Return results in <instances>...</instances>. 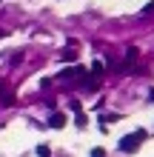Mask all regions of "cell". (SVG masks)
Masks as SVG:
<instances>
[{
	"mask_svg": "<svg viewBox=\"0 0 154 157\" xmlns=\"http://www.w3.org/2000/svg\"><path fill=\"white\" fill-rule=\"evenodd\" d=\"M140 140H146V132H134V134H126L120 140V151H137L140 149Z\"/></svg>",
	"mask_w": 154,
	"mask_h": 157,
	"instance_id": "obj_1",
	"label": "cell"
},
{
	"mask_svg": "<svg viewBox=\"0 0 154 157\" xmlns=\"http://www.w3.org/2000/svg\"><path fill=\"white\" fill-rule=\"evenodd\" d=\"M49 126L51 128H63V126H66V114H51L49 117Z\"/></svg>",
	"mask_w": 154,
	"mask_h": 157,
	"instance_id": "obj_2",
	"label": "cell"
},
{
	"mask_svg": "<svg viewBox=\"0 0 154 157\" xmlns=\"http://www.w3.org/2000/svg\"><path fill=\"white\" fill-rule=\"evenodd\" d=\"M74 75H83V69H80V66L77 69H63L60 71V80H74Z\"/></svg>",
	"mask_w": 154,
	"mask_h": 157,
	"instance_id": "obj_3",
	"label": "cell"
},
{
	"mask_svg": "<svg viewBox=\"0 0 154 157\" xmlns=\"http://www.w3.org/2000/svg\"><path fill=\"white\" fill-rule=\"evenodd\" d=\"M60 57H63V60H69V63H74V60H77V52L69 46V49H63V52H60Z\"/></svg>",
	"mask_w": 154,
	"mask_h": 157,
	"instance_id": "obj_4",
	"label": "cell"
},
{
	"mask_svg": "<svg viewBox=\"0 0 154 157\" xmlns=\"http://www.w3.org/2000/svg\"><path fill=\"white\" fill-rule=\"evenodd\" d=\"M103 69H106V66H103L100 60H94V63H92V75H94V77H100V75H103Z\"/></svg>",
	"mask_w": 154,
	"mask_h": 157,
	"instance_id": "obj_5",
	"label": "cell"
},
{
	"mask_svg": "<svg viewBox=\"0 0 154 157\" xmlns=\"http://www.w3.org/2000/svg\"><path fill=\"white\" fill-rule=\"evenodd\" d=\"M14 103V94L12 91H3V106H12Z\"/></svg>",
	"mask_w": 154,
	"mask_h": 157,
	"instance_id": "obj_6",
	"label": "cell"
},
{
	"mask_svg": "<svg viewBox=\"0 0 154 157\" xmlns=\"http://www.w3.org/2000/svg\"><path fill=\"white\" fill-rule=\"evenodd\" d=\"M49 154H51L49 146H37V157H49Z\"/></svg>",
	"mask_w": 154,
	"mask_h": 157,
	"instance_id": "obj_7",
	"label": "cell"
},
{
	"mask_svg": "<svg viewBox=\"0 0 154 157\" xmlns=\"http://www.w3.org/2000/svg\"><path fill=\"white\" fill-rule=\"evenodd\" d=\"M137 54H140V52H137V49H134V46H131V49L126 52V60H137Z\"/></svg>",
	"mask_w": 154,
	"mask_h": 157,
	"instance_id": "obj_8",
	"label": "cell"
},
{
	"mask_svg": "<svg viewBox=\"0 0 154 157\" xmlns=\"http://www.w3.org/2000/svg\"><path fill=\"white\" fill-rule=\"evenodd\" d=\"M74 123H77V128H86V114H77Z\"/></svg>",
	"mask_w": 154,
	"mask_h": 157,
	"instance_id": "obj_9",
	"label": "cell"
},
{
	"mask_svg": "<svg viewBox=\"0 0 154 157\" xmlns=\"http://www.w3.org/2000/svg\"><path fill=\"white\" fill-rule=\"evenodd\" d=\"M92 157H106V149H100V146H97V149H92Z\"/></svg>",
	"mask_w": 154,
	"mask_h": 157,
	"instance_id": "obj_10",
	"label": "cell"
},
{
	"mask_svg": "<svg viewBox=\"0 0 154 157\" xmlns=\"http://www.w3.org/2000/svg\"><path fill=\"white\" fill-rule=\"evenodd\" d=\"M143 12H154V0H151V3H148L146 9H143Z\"/></svg>",
	"mask_w": 154,
	"mask_h": 157,
	"instance_id": "obj_11",
	"label": "cell"
},
{
	"mask_svg": "<svg viewBox=\"0 0 154 157\" xmlns=\"http://www.w3.org/2000/svg\"><path fill=\"white\" fill-rule=\"evenodd\" d=\"M148 100H151V103H154V89H151V91H148Z\"/></svg>",
	"mask_w": 154,
	"mask_h": 157,
	"instance_id": "obj_12",
	"label": "cell"
}]
</instances>
